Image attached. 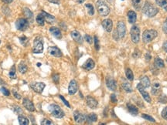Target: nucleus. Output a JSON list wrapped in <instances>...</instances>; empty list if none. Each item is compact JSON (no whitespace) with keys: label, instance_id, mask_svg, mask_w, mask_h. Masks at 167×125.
Segmentation results:
<instances>
[{"label":"nucleus","instance_id":"f257e3e1","mask_svg":"<svg viewBox=\"0 0 167 125\" xmlns=\"http://www.w3.org/2000/svg\"><path fill=\"white\" fill-rule=\"evenodd\" d=\"M142 12L148 17H154L159 12V9L149 2H146L142 7Z\"/></svg>","mask_w":167,"mask_h":125},{"label":"nucleus","instance_id":"f03ea898","mask_svg":"<svg viewBox=\"0 0 167 125\" xmlns=\"http://www.w3.org/2000/svg\"><path fill=\"white\" fill-rule=\"evenodd\" d=\"M96 8L98 13L102 16H107L110 12V9L104 0H97L96 2Z\"/></svg>","mask_w":167,"mask_h":125},{"label":"nucleus","instance_id":"7ed1b4c3","mask_svg":"<svg viewBox=\"0 0 167 125\" xmlns=\"http://www.w3.org/2000/svg\"><path fill=\"white\" fill-rule=\"evenodd\" d=\"M49 111H50L52 115L56 118H58V119L63 118L65 115L64 111L60 108V106L57 105L55 103H52L49 106Z\"/></svg>","mask_w":167,"mask_h":125},{"label":"nucleus","instance_id":"20e7f679","mask_svg":"<svg viewBox=\"0 0 167 125\" xmlns=\"http://www.w3.org/2000/svg\"><path fill=\"white\" fill-rule=\"evenodd\" d=\"M158 33L155 30H147L142 34V41L144 43H149L157 37Z\"/></svg>","mask_w":167,"mask_h":125},{"label":"nucleus","instance_id":"39448f33","mask_svg":"<svg viewBox=\"0 0 167 125\" xmlns=\"http://www.w3.org/2000/svg\"><path fill=\"white\" fill-rule=\"evenodd\" d=\"M44 52V43L43 39L40 36L35 39L33 43V53H42Z\"/></svg>","mask_w":167,"mask_h":125},{"label":"nucleus","instance_id":"423d86ee","mask_svg":"<svg viewBox=\"0 0 167 125\" xmlns=\"http://www.w3.org/2000/svg\"><path fill=\"white\" fill-rule=\"evenodd\" d=\"M130 35H131V41L133 42L134 43H138L140 40V29L137 25H134L131 28Z\"/></svg>","mask_w":167,"mask_h":125},{"label":"nucleus","instance_id":"0eeeda50","mask_svg":"<svg viewBox=\"0 0 167 125\" xmlns=\"http://www.w3.org/2000/svg\"><path fill=\"white\" fill-rule=\"evenodd\" d=\"M30 26V22L26 18H20L16 22V28L20 31H26Z\"/></svg>","mask_w":167,"mask_h":125},{"label":"nucleus","instance_id":"6e6552de","mask_svg":"<svg viewBox=\"0 0 167 125\" xmlns=\"http://www.w3.org/2000/svg\"><path fill=\"white\" fill-rule=\"evenodd\" d=\"M137 89L138 90H139V93H141V95L142 96L143 99L145 100V101L148 102V103H151V98H150V96H149V93L145 90V88L144 87L141 83H139L137 84Z\"/></svg>","mask_w":167,"mask_h":125},{"label":"nucleus","instance_id":"1a4fd4ad","mask_svg":"<svg viewBox=\"0 0 167 125\" xmlns=\"http://www.w3.org/2000/svg\"><path fill=\"white\" fill-rule=\"evenodd\" d=\"M118 35L120 38H124L126 34V26H125V22L123 21H119L118 22L117 25V30Z\"/></svg>","mask_w":167,"mask_h":125},{"label":"nucleus","instance_id":"9d476101","mask_svg":"<svg viewBox=\"0 0 167 125\" xmlns=\"http://www.w3.org/2000/svg\"><path fill=\"white\" fill-rule=\"evenodd\" d=\"M106 85H107V87L111 91H115L116 89H117L116 81L111 76H107L106 77Z\"/></svg>","mask_w":167,"mask_h":125},{"label":"nucleus","instance_id":"9b49d317","mask_svg":"<svg viewBox=\"0 0 167 125\" xmlns=\"http://www.w3.org/2000/svg\"><path fill=\"white\" fill-rule=\"evenodd\" d=\"M45 87H46V84H45L44 83H42V82L31 83V85H30V87L33 90V91L36 92V93H43Z\"/></svg>","mask_w":167,"mask_h":125},{"label":"nucleus","instance_id":"f8f14e48","mask_svg":"<svg viewBox=\"0 0 167 125\" xmlns=\"http://www.w3.org/2000/svg\"><path fill=\"white\" fill-rule=\"evenodd\" d=\"M78 90V82L75 79H72L70 82L69 86H68V93L70 95H74Z\"/></svg>","mask_w":167,"mask_h":125},{"label":"nucleus","instance_id":"ddd939ff","mask_svg":"<svg viewBox=\"0 0 167 125\" xmlns=\"http://www.w3.org/2000/svg\"><path fill=\"white\" fill-rule=\"evenodd\" d=\"M74 118L76 123L78 124H82L86 121V116L78 111H75L74 112Z\"/></svg>","mask_w":167,"mask_h":125},{"label":"nucleus","instance_id":"4468645a","mask_svg":"<svg viewBox=\"0 0 167 125\" xmlns=\"http://www.w3.org/2000/svg\"><path fill=\"white\" fill-rule=\"evenodd\" d=\"M48 53L50 54L51 56H54V57H61L63 53L60 51V50L57 46H50L48 48Z\"/></svg>","mask_w":167,"mask_h":125},{"label":"nucleus","instance_id":"2eb2a0df","mask_svg":"<svg viewBox=\"0 0 167 125\" xmlns=\"http://www.w3.org/2000/svg\"><path fill=\"white\" fill-rule=\"evenodd\" d=\"M23 104L24 107H25L27 111H30V112H33V111H35V107H34V104L33 103V102L31 101L30 100H29L28 98H26V97L23 98Z\"/></svg>","mask_w":167,"mask_h":125},{"label":"nucleus","instance_id":"dca6fc26","mask_svg":"<svg viewBox=\"0 0 167 125\" xmlns=\"http://www.w3.org/2000/svg\"><path fill=\"white\" fill-rule=\"evenodd\" d=\"M102 26H103L104 30H105L106 32L111 33L112 31V28H113V22H112V20H110V19L103 20Z\"/></svg>","mask_w":167,"mask_h":125},{"label":"nucleus","instance_id":"f3484780","mask_svg":"<svg viewBox=\"0 0 167 125\" xmlns=\"http://www.w3.org/2000/svg\"><path fill=\"white\" fill-rule=\"evenodd\" d=\"M86 101H87V105L91 109H96L98 105V102L91 96H88L86 97Z\"/></svg>","mask_w":167,"mask_h":125},{"label":"nucleus","instance_id":"a211bd4d","mask_svg":"<svg viewBox=\"0 0 167 125\" xmlns=\"http://www.w3.org/2000/svg\"><path fill=\"white\" fill-rule=\"evenodd\" d=\"M71 35V37L73 38V40L76 42V43H78V44H83V38H82L81 35L80 33L77 30H73L70 33Z\"/></svg>","mask_w":167,"mask_h":125},{"label":"nucleus","instance_id":"6ab92c4d","mask_svg":"<svg viewBox=\"0 0 167 125\" xmlns=\"http://www.w3.org/2000/svg\"><path fill=\"white\" fill-rule=\"evenodd\" d=\"M50 33L57 40H60L62 38V34L60 32V29H58L57 27H55V26H52L50 28Z\"/></svg>","mask_w":167,"mask_h":125},{"label":"nucleus","instance_id":"aec40b11","mask_svg":"<svg viewBox=\"0 0 167 125\" xmlns=\"http://www.w3.org/2000/svg\"><path fill=\"white\" fill-rule=\"evenodd\" d=\"M94 66H95V63H94V61L92 59H88V60L83 64V66H82V67H83L84 69H86V70H88V71L93 69L94 68Z\"/></svg>","mask_w":167,"mask_h":125},{"label":"nucleus","instance_id":"412c9836","mask_svg":"<svg viewBox=\"0 0 167 125\" xmlns=\"http://www.w3.org/2000/svg\"><path fill=\"white\" fill-rule=\"evenodd\" d=\"M121 87L127 93H131L132 92V87H131V84L125 79H121Z\"/></svg>","mask_w":167,"mask_h":125},{"label":"nucleus","instance_id":"4be33fe9","mask_svg":"<svg viewBox=\"0 0 167 125\" xmlns=\"http://www.w3.org/2000/svg\"><path fill=\"white\" fill-rule=\"evenodd\" d=\"M42 15L44 16V19H45V21L48 22V23H54L55 22V17L54 16H52L50 14L47 13L45 11H41Z\"/></svg>","mask_w":167,"mask_h":125},{"label":"nucleus","instance_id":"5701e85b","mask_svg":"<svg viewBox=\"0 0 167 125\" xmlns=\"http://www.w3.org/2000/svg\"><path fill=\"white\" fill-rule=\"evenodd\" d=\"M23 12L25 16H26V20H27L29 22L32 23V22H33V14L31 12V10L29 9L28 8H24Z\"/></svg>","mask_w":167,"mask_h":125},{"label":"nucleus","instance_id":"b1692460","mask_svg":"<svg viewBox=\"0 0 167 125\" xmlns=\"http://www.w3.org/2000/svg\"><path fill=\"white\" fill-rule=\"evenodd\" d=\"M136 19H137V14L136 12H134V11H129L128 12V20H129V22L131 24H134L136 22Z\"/></svg>","mask_w":167,"mask_h":125},{"label":"nucleus","instance_id":"393cba45","mask_svg":"<svg viewBox=\"0 0 167 125\" xmlns=\"http://www.w3.org/2000/svg\"><path fill=\"white\" fill-rule=\"evenodd\" d=\"M161 90V85L159 83H154L152 86V94L154 96L158 95Z\"/></svg>","mask_w":167,"mask_h":125},{"label":"nucleus","instance_id":"a878e982","mask_svg":"<svg viewBox=\"0 0 167 125\" xmlns=\"http://www.w3.org/2000/svg\"><path fill=\"white\" fill-rule=\"evenodd\" d=\"M140 83L142 84L145 88H149L151 85V83H150V79L147 76H142L140 78Z\"/></svg>","mask_w":167,"mask_h":125},{"label":"nucleus","instance_id":"bb28decb","mask_svg":"<svg viewBox=\"0 0 167 125\" xmlns=\"http://www.w3.org/2000/svg\"><path fill=\"white\" fill-rule=\"evenodd\" d=\"M127 107L130 113H131V114H132V115L135 116L139 113V109H138L137 107H135V105H133V104L127 103Z\"/></svg>","mask_w":167,"mask_h":125},{"label":"nucleus","instance_id":"cd10ccee","mask_svg":"<svg viewBox=\"0 0 167 125\" xmlns=\"http://www.w3.org/2000/svg\"><path fill=\"white\" fill-rule=\"evenodd\" d=\"M28 69V67H27V65H26L25 63H24L23 61H22L21 63H20V64H19L18 66V70L19 72H20V74H24L25 73H26V71H27Z\"/></svg>","mask_w":167,"mask_h":125},{"label":"nucleus","instance_id":"c85d7f7f","mask_svg":"<svg viewBox=\"0 0 167 125\" xmlns=\"http://www.w3.org/2000/svg\"><path fill=\"white\" fill-rule=\"evenodd\" d=\"M18 121L20 125L30 124V121H29V119H28L27 117H26L23 115H19Z\"/></svg>","mask_w":167,"mask_h":125},{"label":"nucleus","instance_id":"c756f323","mask_svg":"<svg viewBox=\"0 0 167 125\" xmlns=\"http://www.w3.org/2000/svg\"><path fill=\"white\" fill-rule=\"evenodd\" d=\"M154 64H155V66L156 68H159V69H160V68H163L164 66H165V64H164V61H163V60H162L161 58L159 57H156L155 59V63H154Z\"/></svg>","mask_w":167,"mask_h":125},{"label":"nucleus","instance_id":"7c9ffc66","mask_svg":"<svg viewBox=\"0 0 167 125\" xmlns=\"http://www.w3.org/2000/svg\"><path fill=\"white\" fill-rule=\"evenodd\" d=\"M86 121H88L89 123L96 122L97 121V116L94 113H89L88 116H86Z\"/></svg>","mask_w":167,"mask_h":125},{"label":"nucleus","instance_id":"2f4dec72","mask_svg":"<svg viewBox=\"0 0 167 125\" xmlns=\"http://www.w3.org/2000/svg\"><path fill=\"white\" fill-rule=\"evenodd\" d=\"M36 22L38 23V25H40V26H44V23H45V19H44V16L42 15V13L38 14L37 16H36Z\"/></svg>","mask_w":167,"mask_h":125},{"label":"nucleus","instance_id":"473e14b6","mask_svg":"<svg viewBox=\"0 0 167 125\" xmlns=\"http://www.w3.org/2000/svg\"><path fill=\"white\" fill-rule=\"evenodd\" d=\"M131 2H132L134 8L137 10L140 9L142 6V0H131Z\"/></svg>","mask_w":167,"mask_h":125},{"label":"nucleus","instance_id":"72a5a7b5","mask_svg":"<svg viewBox=\"0 0 167 125\" xmlns=\"http://www.w3.org/2000/svg\"><path fill=\"white\" fill-rule=\"evenodd\" d=\"M155 2L159 7L167 11V0H155Z\"/></svg>","mask_w":167,"mask_h":125},{"label":"nucleus","instance_id":"f704fd0d","mask_svg":"<svg viewBox=\"0 0 167 125\" xmlns=\"http://www.w3.org/2000/svg\"><path fill=\"white\" fill-rule=\"evenodd\" d=\"M125 75H126V77H127V79H129V81H132L134 79L133 73H132L131 69H129V68H128V69H126V70H125Z\"/></svg>","mask_w":167,"mask_h":125},{"label":"nucleus","instance_id":"c9c22d12","mask_svg":"<svg viewBox=\"0 0 167 125\" xmlns=\"http://www.w3.org/2000/svg\"><path fill=\"white\" fill-rule=\"evenodd\" d=\"M85 7L88 9V13L89 14L90 16H94V8L91 4L88 3V4L85 5Z\"/></svg>","mask_w":167,"mask_h":125},{"label":"nucleus","instance_id":"e433bc0d","mask_svg":"<svg viewBox=\"0 0 167 125\" xmlns=\"http://www.w3.org/2000/svg\"><path fill=\"white\" fill-rule=\"evenodd\" d=\"M20 43L22 44L23 46H26L29 44V41H30V40H29V38L26 37V36H21V37H20Z\"/></svg>","mask_w":167,"mask_h":125},{"label":"nucleus","instance_id":"4c0bfd02","mask_svg":"<svg viewBox=\"0 0 167 125\" xmlns=\"http://www.w3.org/2000/svg\"><path fill=\"white\" fill-rule=\"evenodd\" d=\"M9 76L11 79H16V67L15 66H12L11 69H10L9 73Z\"/></svg>","mask_w":167,"mask_h":125},{"label":"nucleus","instance_id":"58836bf2","mask_svg":"<svg viewBox=\"0 0 167 125\" xmlns=\"http://www.w3.org/2000/svg\"><path fill=\"white\" fill-rule=\"evenodd\" d=\"M12 111H14V113H17V114H20V113H23V109L17 105H13L12 107Z\"/></svg>","mask_w":167,"mask_h":125},{"label":"nucleus","instance_id":"ea45409f","mask_svg":"<svg viewBox=\"0 0 167 125\" xmlns=\"http://www.w3.org/2000/svg\"><path fill=\"white\" fill-rule=\"evenodd\" d=\"M142 118H144V119H145V120H147V121H150V122H155V120L153 118L152 116H150V115H148V114H145V113H142Z\"/></svg>","mask_w":167,"mask_h":125},{"label":"nucleus","instance_id":"a19ab883","mask_svg":"<svg viewBox=\"0 0 167 125\" xmlns=\"http://www.w3.org/2000/svg\"><path fill=\"white\" fill-rule=\"evenodd\" d=\"M41 124L43 125H52L54 124V123H53V121H50V120H48V119H46V118H44V119H43L41 121Z\"/></svg>","mask_w":167,"mask_h":125},{"label":"nucleus","instance_id":"79ce46f5","mask_svg":"<svg viewBox=\"0 0 167 125\" xmlns=\"http://www.w3.org/2000/svg\"><path fill=\"white\" fill-rule=\"evenodd\" d=\"M0 91L2 92V94H3V95L6 96V97H8V96L10 95L9 90L6 89V88L3 87H2L0 88Z\"/></svg>","mask_w":167,"mask_h":125},{"label":"nucleus","instance_id":"37998d69","mask_svg":"<svg viewBox=\"0 0 167 125\" xmlns=\"http://www.w3.org/2000/svg\"><path fill=\"white\" fill-rule=\"evenodd\" d=\"M94 46H95V49L97 50H100V44H99V40H98V38L97 36H94Z\"/></svg>","mask_w":167,"mask_h":125},{"label":"nucleus","instance_id":"c03bdc74","mask_svg":"<svg viewBox=\"0 0 167 125\" xmlns=\"http://www.w3.org/2000/svg\"><path fill=\"white\" fill-rule=\"evenodd\" d=\"M84 40L89 44H91L93 43V38L90 36V35H88V34H86L85 36H84Z\"/></svg>","mask_w":167,"mask_h":125},{"label":"nucleus","instance_id":"a18cd8bd","mask_svg":"<svg viewBox=\"0 0 167 125\" xmlns=\"http://www.w3.org/2000/svg\"><path fill=\"white\" fill-rule=\"evenodd\" d=\"M52 79H53V81L55 83H59V80H60V77H59V74H54L52 77Z\"/></svg>","mask_w":167,"mask_h":125},{"label":"nucleus","instance_id":"49530a36","mask_svg":"<svg viewBox=\"0 0 167 125\" xmlns=\"http://www.w3.org/2000/svg\"><path fill=\"white\" fill-rule=\"evenodd\" d=\"M161 116L163 119L167 121V107H166L163 110V111H162L161 113Z\"/></svg>","mask_w":167,"mask_h":125},{"label":"nucleus","instance_id":"de8ad7c7","mask_svg":"<svg viewBox=\"0 0 167 125\" xmlns=\"http://www.w3.org/2000/svg\"><path fill=\"white\" fill-rule=\"evenodd\" d=\"M59 97H60V100H61L62 101L64 102V104H65L66 106H67V107H69V108H70V103H69V102L68 101V100H65V98H64V97H63V96H61V95H60L59 96Z\"/></svg>","mask_w":167,"mask_h":125},{"label":"nucleus","instance_id":"09e8293b","mask_svg":"<svg viewBox=\"0 0 167 125\" xmlns=\"http://www.w3.org/2000/svg\"><path fill=\"white\" fill-rule=\"evenodd\" d=\"M159 102L166 103L167 102V97L166 95H162L159 97Z\"/></svg>","mask_w":167,"mask_h":125},{"label":"nucleus","instance_id":"8fccbe9b","mask_svg":"<svg viewBox=\"0 0 167 125\" xmlns=\"http://www.w3.org/2000/svg\"><path fill=\"white\" fill-rule=\"evenodd\" d=\"M163 32L165 33L166 34H167V18H166V20H165V22H163Z\"/></svg>","mask_w":167,"mask_h":125},{"label":"nucleus","instance_id":"3c124183","mask_svg":"<svg viewBox=\"0 0 167 125\" xmlns=\"http://www.w3.org/2000/svg\"><path fill=\"white\" fill-rule=\"evenodd\" d=\"M12 94H13L14 97H15V98H16V99L20 100L21 98H22L21 95H20V94H19V93H17L16 91H15V90H12Z\"/></svg>","mask_w":167,"mask_h":125},{"label":"nucleus","instance_id":"603ef678","mask_svg":"<svg viewBox=\"0 0 167 125\" xmlns=\"http://www.w3.org/2000/svg\"><path fill=\"white\" fill-rule=\"evenodd\" d=\"M111 100L113 103H116L117 102V97H116V96H115V94H111Z\"/></svg>","mask_w":167,"mask_h":125},{"label":"nucleus","instance_id":"864d4df0","mask_svg":"<svg viewBox=\"0 0 167 125\" xmlns=\"http://www.w3.org/2000/svg\"><path fill=\"white\" fill-rule=\"evenodd\" d=\"M163 49L166 53H167V41L164 42V43L163 45Z\"/></svg>","mask_w":167,"mask_h":125},{"label":"nucleus","instance_id":"5fc2aeb1","mask_svg":"<svg viewBox=\"0 0 167 125\" xmlns=\"http://www.w3.org/2000/svg\"><path fill=\"white\" fill-rule=\"evenodd\" d=\"M48 1L54 4H60V0H48Z\"/></svg>","mask_w":167,"mask_h":125},{"label":"nucleus","instance_id":"6e6d98bb","mask_svg":"<svg viewBox=\"0 0 167 125\" xmlns=\"http://www.w3.org/2000/svg\"><path fill=\"white\" fill-rule=\"evenodd\" d=\"M2 1L3 2H5V3H6V4H9V3L13 2V0H2Z\"/></svg>","mask_w":167,"mask_h":125},{"label":"nucleus","instance_id":"4d7b16f0","mask_svg":"<svg viewBox=\"0 0 167 125\" xmlns=\"http://www.w3.org/2000/svg\"><path fill=\"white\" fill-rule=\"evenodd\" d=\"M145 56H146V60H150V59H151V56H150V54L147 53Z\"/></svg>","mask_w":167,"mask_h":125},{"label":"nucleus","instance_id":"13d9d810","mask_svg":"<svg viewBox=\"0 0 167 125\" xmlns=\"http://www.w3.org/2000/svg\"><path fill=\"white\" fill-rule=\"evenodd\" d=\"M107 107H106L105 109V113H104V114H105V117H107Z\"/></svg>","mask_w":167,"mask_h":125},{"label":"nucleus","instance_id":"bf43d9fd","mask_svg":"<svg viewBox=\"0 0 167 125\" xmlns=\"http://www.w3.org/2000/svg\"><path fill=\"white\" fill-rule=\"evenodd\" d=\"M85 0H76V2H78V3H83Z\"/></svg>","mask_w":167,"mask_h":125},{"label":"nucleus","instance_id":"052dcab7","mask_svg":"<svg viewBox=\"0 0 167 125\" xmlns=\"http://www.w3.org/2000/svg\"><path fill=\"white\" fill-rule=\"evenodd\" d=\"M2 84H5V82L0 78V85H2Z\"/></svg>","mask_w":167,"mask_h":125},{"label":"nucleus","instance_id":"680f3d73","mask_svg":"<svg viewBox=\"0 0 167 125\" xmlns=\"http://www.w3.org/2000/svg\"><path fill=\"white\" fill-rule=\"evenodd\" d=\"M107 1H108V2H112V1H113V0H107Z\"/></svg>","mask_w":167,"mask_h":125},{"label":"nucleus","instance_id":"e2e57ef3","mask_svg":"<svg viewBox=\"0 0 167 125\" xmlns=\"http://www.w3.org/2000/svg\"><path fill=\"white\" fill-rule=\"evenodd\" d=\"M37 66H41V64H37Z\"/></svg>","mask_w":167,"mask_h":125},{"label":"nucleus","instance_id":"0e129e2a","mask_svg":"<svg viewBox=\"0 0 167 125\" xmlns=\"http://www.w3.org/2000/svg\"><path fill=\"white\" fill-rule=\"evenodd\" d=\"M0 44H1V40H0Z\"/></svg>","mask_w":167,"mask_h":125}]
</instances>
